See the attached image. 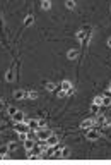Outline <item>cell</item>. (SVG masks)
Listing matches in <instances>:
<instances>
[{
	"mask_svg": "<svg viewBox=\"0 0 111 165\" xmlns=\"http://www.w3.org/2000/svg\"><path fill=\"white\" fill-rule=\"evenodd\" d=\"M92 103H94V105H98V107H101V103H103V96H96Z\"/></svg>",
	"mask_w": 111,
	"mask_h": 165,
	"instance_id": "obj_22",
	"label": "cell"
},
{
	"mask_svg": "<svg viewBox=\"0 0 111 165\" xmlns=\"http://www.w3.org/2000/svg\"><path fill=\"white\" fill-rule=\"evenodd\" d=\"M26 98H29V100H36V98H38V93H36V91H27V93H26Z\"/></svg>",
	"mask_w": 111,
	"mask_h": 165,
	"instance_id": "obj_15",
	"label": "cell"
},
{
	"mask_svg": "<svg viewBox=\"0 0 111 165\" xmlns=\"http://www.w3.org/2000/svg\"><path fill=\"white\" fill-rule=\"evenodd\" d=\"M46 90H48V91H55V90H56V86H55L53 83H46Z\"/></svg>",
	"mask_w": 111,
	"mask_h": 165,
	"instance_id": "obj_23",
	"label": "cell"
},
{
	"mask_svg": "<svg viewBox=\"0 0 111 165\" xmlns=\"http://www.w3.org/2000/svg\"><path fill=\"white\" fill-rule=\"evenodd\" d=\"M41 157H43V150H41L39 145H36L33 150L27 152V158H31V160H34V158H41Z\"/></svg>",
	"mask_w": 111,
	"mask_h": 165,
	"instance_id": "obj_4",
	"label": "cell"
},
{
	"mask_svg": "<svg viewBox=\"0 0 111 165\" xmlns=\"http://www.w3.org/2000/svg\"><path fill=\"white\" fill-rule=\"evenodd\" d=\"M101 105H104V107L111 105V96H103V103Z\"/></svg>",
	"mask_w": 111,
	"mask_h": 165,
	"instance_id": "obj_21",
	"label": "cell"
},
{
	"mask_svg": "<svg viewBox=\"0 0 111 165\" xmlns=\"http://www.w3.org/2000/svg\"><path fill=\"white\" fill-rule=\"evenodd\" d=\"M89 141H96L98 138H99V129L98 127H91V129H87V136H86Z\"/></svg>",
	"mask_w": 111,
	"mask_h": 165,
	"instance_id": "obj_5",
	"label": "cell"
},
{
	"mask_svg": "<svg viewBox=\"0 0 111 165\" xmlns=\"http://www.w3.org/2000/svg\"><path fill=\"white\" fill-rule=\"evenodd\" d=\"M70 155V150L68 148H62L60 150V158H65V157H68Z\"/></svg>",
	"mask_w": 111,
	"mask_h": 165,
	"instance_id": "obj_16",
	"label": "cell"
},
{
	"mask_svg": "<svg viewBox=\"0 0 111 165\" xmlns=\"http://www.w3.org/2000/svg\"><path fill=\"white\" fill-rule=\"evenodd\" d=\"M65 7L72 10V9H75V2L74 0H65Z\"/></svg>",
	"mask_w": 111,
	"mask_h": 165,
	"instance_id": "obj_19",
	"label": "cell"
},
{
	"mask_svg": "<svg viewBox=\"0 0 111 165\" xmlns=\"http://www.w3.org/2000/svg\"><path fill=\"white\" fill-rule=\"evenodd\" d=\"M15 112H17V108H15V107H9V108H7V114H9L10 117H12V115H14Z\"/></svg>",
	"mask_w": 111,
	"mask_h": 165,
	"instance_id": "obj_24",
	"label": "cell"
},
{
	"mask_svg": "<svg viewBox=\"0 0 111 165\" xmlns=\"http://www.w3.org/2000/svg\"><path fill=\"white\" fill-rule=\"evenodd\" d=\"M7 153H9V146L7 145H0V157L3 158V157H7Z\"/></svg>",
	"mask_w": 111,
	"mask_h": 165,
	"instance_id": "obj_14",
	"label": "cell"
},
{
	"mask_svg": "<svg viewBox=\"0 0 111 165\" xmlns=\"http://www.w3.org/2000/svg\"><path fill=\"white\" fill-rule=\"evenodd\" d=\"M24 122L27 124L29 131H38V129H39V121H38V119H26Z\"/></svg>",
	"mask_w": 111,
	"mask_h": 165,
	"instance_id": "obj_6",
	"label": "cell"
},
{
	"mask_svg": "<svg viewBox=\"0 0 111 165\" xmlns=\"http://www.w3.org/2000/svg\"><path fill=\"white\" fill-rule=\"evenodd\" d=\"M27 136H29V133H26V131H24V133H19V139H22V141H26Z\"/></svg>",
	"mask_w": 111,
	"mask_h": 165,
	"instance_id": "obj_25",
	"label": "cell"
},
{
	"mask_svg": "<svg viewBox=\"0 0 111 165\" xmlns=\"http://www.w3.org/2000/svg\"><path fill=\"white\" fill-rule=\"evenodd\" d=\"M51 134H53V133H51L50 129H46V127H39V129L36 131V136H38V139H39V141H46Z\"/></svg>",
	"mask_w": 111,
	"mask_h": 165,
	"instance_id": "obj_3",
	"label": "cell"
},
{
	"mask_svg": "<svg viewBox=\"0 0 111 165\" xmlns=\"http://www.w3.org/2000/svg\"><path fill=\"white\" fill-rule=\"evenodd\" d=\"M46 143H48V146H53V145H56V143H58V138H56L55 134H51V136L46 139Z\"/></svg>",
	"mask_w": 111,
	"mask_h": 165,
	"instance_id": "obj_12",
	"label": "cell"
},
{
	"mask_svg": "<svg viewBox=\"0 0 111 165\" xmlns=\"http://www.w3.org/2000/svg\"><path fill=\"white\" fill-rule=\"evenodd\" d=\"M34 146H36V143H34L33 139H26V141H24V148H26L27 152H29V150H33Z\"/></svg>",
	"mask_w": 111,
	"mask_h": 165,
	"instance_id": "obj_11",
	"label": "cell"
},
{
	"mask_svg": "<svg viewBox=\"0 0 111 165\" xmlns=\"http://www.w3.org/2000/svg\"><path fill=\"white\" fill-rule=\"evenodd\" d=\"M77 55H79V52H77L75 48H72V50H68V53H67V57H68L70 60H74V59H77Z\"/></svg>",
	"mask_w": 111,
	"mask_h": 165,
	"instance_id": "obj_13",
	"label": "cell"
},
{
	"mask_svg": "<svg viewBox=\"0 0 111 165\" xmlns=\"http://www.w3.org/2000/svg\"><path fill=\"white\" fill-rule=\"evenodd\" d=\"M12 119H14V122L17 124V122H24V121H26V115H24L22 110H17V112L12 115Z\"/></svg>",
	"mask_w": 111,
	"mask_h": 165,
	"instance_id": "obj_7",
	"label": "cell"
},
{
	"mask_svg": "<svg viewBox=\"0 0 111 165\" xmlns=\"http://www.w3.org/2000/svg\"><path fill=\"white\" fill-rule=\"evenodd\" d=\"M41 7H43L45 10L51 9V0H43V2H41Z\"/></svg>",
	"mask_w": 111,
	"mask_h": 165,
	"instance_id": "obj_17",
	"label": "cell"
},
{
	"mask_svg": "<svg viewBox=\"0 0 111 165\" xmlns=\"http://www.w3.org/2000/svg\"><path fill=\"white\" fill-rule=\"evenodd\" d=\"M3 107H5V103H3V100H2V98H0V110H2V108H3Z\"/></svg>",
	"mask_w": 111,
	"mask_h": 165,
	"instance_id": "obj_28",
	"label": "cell"
},
{
	"mask_svg": "<svg viewBox=\"0 0 111 165\" xmlns=\"http://www.w3.org/2000/svg\"><path fill=\"white\" fill-rule=\"evenodd\" d=\"M60 88H62V91H65V93H67V91H68V90H72L74 86H72V83H70V81H67V79H65V81H62Z\"/></svg>",
	"mask_w": 111,
	"mask_h": 165,
	"instance_id": "obj_9",
	"label": "cell"
},
{
	"mask_svg": "<svg viewBox=\"0 0 111 165\" xmlns=\"http://www.w3.org/2000/svg\"><path fill=\"white\" fill-rule=\"evenodd\" d=\"M91 110H92L94 114H99V107H98V105H94V103H92V107H91Z\"/></svg>",
	"mask_w": 111,
	"mask_h": 165,
	"instance_id": "obj_27",
	"label": "cell"
},
{
	"mask_svg": "<svg viewBox=\"0 0 111 165\" xmlns=\"http://www.w3.org/2000/svg\"><path fill=\"white\" fill-rule=\"evenodd\" d=\"M80 127H82V129H91V127H94V119H86V121L80 124Z\"/></svg>",
	"mask_w": 111,
	"mask_h": 165,
	"instance_id": "obj_8",
	"label": "cell"
},
{
	"mask_svg": "<svg viewBox=\"0 0 111 165\" xmlns=\"http://www.w3.org/2000/svg\"><path fill=\"white\" fill-rule=\"evenodd\" d=\"M7 146H9V152H14V150L17 148V145H15V141H10V143H9Z\"/></svg>",
	"mask_w": 111,
	"mask_h": 165,
	"instance_id": "obj_26",
	"label": "cell"
},
{
	"mask_svg": "<svg viewBox=\"0 0 111 165\" xmlns=\"http://www.w3.org/2000/svg\"><path fill=\"white\" fill-rule=\"evenodd\" d=\"M33 22H34V17H33V15H27V17L24 19V26H31Z\"/></svg>",
	"mask_w": 111,
	"mask_h": 165,
	"instance_id": "obj_18",
	"label": "cell"
},
{
	"mask_svg": "<svg viewBox=\"0 0 111 165\" xmlns=\"http://www.w3.org/2000/svg\"><path fill=\"white\" fill-rule=\"evenodd\" d=\"M5 79H7V81H12V79H14V71H12V69H9V71H7Z\"/></svg>",
	"mask_w": 111,
	"mask_h": 165,
	"instance_id": "obj_20",
	"label": "cell"
},
{
	"mask_svg": "<svg viewBox=\"0 0 111 165\" xmlns=\"http://www.w3.org/2000/svg\"><path fill=\"white\" fill-rule=\"evenodd\" d=\"M106 45H108V46H110V48H111V38H108V41H106Z\"/></svg>",
	"mask_w": 111,
	"mask_h": 165,
	"instance_id": "obj_29",
	"label": "cell"
},
{
	"mask_svg": "<svg viewBox=\"0 0 111 165\" xmlns=\"http://www.w3.org/2000/svg\"><path fill=\"white\" fill-rule=\"evenodd\" d=\"M91 31H92V28H91V26H84L82 29H79V31L75 33V38H77L80 43H84V41H87V40H89Z\"/></svg>",
	"mask_w": 111,
	"mask_h": 165,
	"instance_id": "obj_1",
	"label": "cell"
},
{
	"mask_svg": "<svg viewBox=\"0 0 111 165\" xmlns=\"http://www.w3.org/2000/svg\"><path fill=\"white\" fill-rule=\"evenodd\" d=\"M26 93L27 91H24V90H15L14 91V98L15 100H22V98H26Z\"/></svg>",
	"mask_w": 111,
	"mask_h": 165,
	"instance_id": "obj_10",
	"label": "cell"
},
{
	"mask_svg": "<svg viewBox=\"0 0 111 165\" xmlns=\"http://www.w3.org/2000/svg\"><path fill=\"white\" fill-rule=\"evenodd\" d=\"M94 124H96V127L99 129V127H110L111 122L103 115V114H96V117H94Z\"/></svg>",
	"mask_w": 111,
	"mask_h": 165,
	"instance_id": "obj_2",
	"label": "cell"
}]
</instances>
